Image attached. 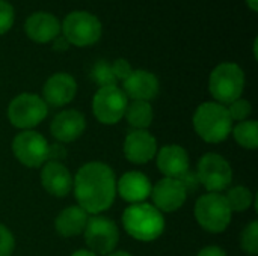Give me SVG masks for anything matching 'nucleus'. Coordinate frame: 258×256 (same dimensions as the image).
<instances>
[{
    "label": "nucleus",
    "instance_id": "12",
    "mask_svg": "<svg viewBox=\"0 0 258 256\" xmlns=\"http://www.w3.org/2000/svg\"><path fill=\"white\" fill-rule=\"evenodd\" d=\"M150 196L160 213H174L183 207L187 193L177 178H163L151 189Z\"/></svg>",
    "mask_w": 258,
    "mask_h": 256
},
{
    "label": "nucleus",
    "instance_id": "33",
    "mask_svg": "<svg viewBox=\"0 0 258 256\" xmlns=\"http://www.w3.org/2000/svg\"><path fill=\"white\" fill-rule=\"evenodd\" d=\"M198 256H227L225 250H222L221 247L218 246H209V247H204Z\"/></svg>",
    "mask_w": 258,
    "mask_h": 256
},
{
    "label": "nucleus",
    "instance_id": "15",
    "mask_svg": "<svg viewBox=\"0 0 258 256\" xmlns=\"http://www.w3.org/2000/svg\"><path fill=\"white\" fill-rule=\"evenodd\" d=\"M159 88L157 77L145 69H133V72L122 81V92L133 101L150 103L157 97Z\"/></svg>",
    "mask_w": 258,
    "mask_h": 256
},
{
    "label": "nucleus",
    "instance_id": "26",
    "mask_svg": "<svg viewBox=\"0 0 258 256\" xmlns=\"http://www.w3.org/2000/svg\"><path fill=\"white\" fill-rule=\"evenodd\" d=\"M240 246L243 252L255 256L258 253V222H251L242 232Z\"/></svg>",
    "mask_w": 258,
    "mask_h": 256
},
{
    "label": "nucleus",
    "instance_id": "24",
    "mask_svg": "<svg viewBox=\"0 0 258 256\" xmlns=\"http://www.w3.org/2000/svg\"><path fill=\"white\" fill-rule=\"evenodd\" d=\"M225 199H227L230 210L236 211V213L246 211L254 202V196H252L251 190L243 186H236V187L230 189Z\"/></svg>",
    "mask_w": 258,
    "mask_h": 256
},
{
    "label": "nucleus",
    "instance_id": "21",
    "mask_svg": "<svg viewBox=\"0 0 258 256\" xmlns=\"http://www.w3.org/2000/svg\"><path fill=\"white\" fill-rule=\"evenodd\" d=\"M88 219H89V216L83 208L73 205V207L62 210L57 214L54 226H56V231L59 235L70 238V237H76V235L83 234L86 223H88Z\"/></svg>",
    "mask_w": 258,
    "mask_h": 256
},
{
    "label": "nucleus",
    "instance_id": "11",
    "mask_svg": "<svg viewBox=\"0 0 258 256\" xmlns=\"http://www.w3.org/2000/svg\"><path fill=\"white\" fill-rule=\"evenodd\" d=\"M83 234L85 241L89 247L88 250L94 252L95 255L112 253L119 240V231L116 225L110 219L103 216L89 217Z\"/></svg>",
    "mask_w": 258,
    "mask_h": 256
},
{
    "label": "nucleus",
    "instance_id": "35",
    "mask_svg": "<svg viewBox=\"0 0 258 256\" xmlns=\"http://www.w3.org/2000/svg\"><path fill=\"white\" fill-rule=\"evenodd\" d=\"M71 256H98V255H95L94 252H91V250H88V249H80V250H76V252H74Z\"/></svg>",
    "mask_w": 258,
    "mask_h": 256
},
{
    "label": "nucleus",
    "instance_id": "14",
    "mask_svg": "<svg viewBox=\"0 0 258 256\" xmlns=\"http://www.w3.org/2000/svg\"><path fill=\"white\" fill-rule=\"evenodd\" d=\"M77 94V83L71 74L56 72L47 78L42 88V100L53 107H62L74 100Z\"/></svg>",
    "mask_w": 258,
    "mask_h": 256
},
{
    "label": "nucleus",
    "instance_id": "22",
    "mask_svg": "<svg viewBox=\"0 0 258 256\" xmlns=\"http://www.w3.org/2000/svg\"><path fill=\"white\" fill-rule=\"evenodd\" d=\"M127 122L135 128V130H147L154 118L153 107L147 101H133L132 104L127 106L125 115Z\"/></svg>",
    "mask_w": 258,
    "mask_h": 256
},
{
    "label": "nucleus",
    "instance_id": "17",
    "mask_svg": "<svg viewBox=\"0 0 258 256\" xmlns=\"http://www.w3.org/2000/svg\"><path fill=\"white\" fill-rule=\"evenodd\" d=\"M24 32L33 42L47 44L54 41L60 33L59 20L48 12H35L27 17L24 23Z\"/></svg>",
    "mask_w": 258,
    "mask_h": 256
},
{
    "label": "nucleus",
    "instance_id": "5",
    "mask_svg": "<svg viewBox=\"0 0 258 256\" xmlns=\"http://www.w3.org/2000/svg\"><path fill=\"white\" fill-rule=\"evenodd\" d=\"M194 214L203 229L212 234H219L228 228L233 211L230 210L224 195L207 193L197 201Z\"/></svg>",
    "mask_w": 258,
    "mask_h": 256
},
{
    "label": "nucleus",
    "instance_id": "6",
    "mask_svg": "<svg viewBox=\"0 0 258 256\" xmlns=\"http://www.w3.org/2000/svg\"><path fill=\"white\" fill-rule=\"evenodd\" d=\"M63 38L76 47H89L101 38V21L91 12L74 11L68 14L60 26Z\"/></svg>",
    "mask_w": 258,
    "mask_h": 256
},
{
    "label": "nucleus",
    "instance_id": "37",
    "mask_svg": "<svg viewBox=\"0 0 258 256\" xmlns=\"http://www.w3.org/2000/svg\"><path fill=\"white\" fill-rule=\"evenodd\" d=\"M106 256H132L128 252H112V253H109V255H106Z\"/></svg>",
    "mask_w": 258,
    "mask_h": 256
},
{
    "label": "nucleus",
    "instance_id": "9",
    "mask_svg": "<svg viewBox=\"0 0 258 256\" xmlns=\"http://www.w3.org/2000/svg\"><path fill=\"white\" fill-rule=\"evenodd\" d=\"M128 106V98L118 86L100 88L92 100V112L95 118L104 125L118 124Z\"/></svg>",
    "mask_w": 258,
    "mask_h": 256
},
{
    "label": "nucleus",
    "instance_id": "19",
    "mask_svg": "<svg viewBox=\"0 0 258 256\" xmlns=\"http://www.w3.org/2000/svg\"><path fill=\"white\" fill-rule=\"evenodd\" d=\"M157 167L165 178H180L189 170V155L180 145H166L156 154Z\"/></svg>",
    "mask_w": 258,
    "mask_h": 256
},
{
    "label": "nucleus",
    "instance_id": "27",
    "mask_svg": "<svg viewBox=\"0 0 258 256\" xmlns=\"http://www.w3.org/2000/svg\"><path fill=\"white\" fill-rule=\"evenodd\" d=\"M233 122L237 121V122H242V121H246L252 112V106L248 100H243V98H239L236 101H233L231 104H228L227 107Z\"/></svg>",
    "mask_w": 258,
    "mask_h": 256
},
{
    "label": "nucleus",
    "instance_id": "20",
    "mask_svg": "<svg viewBox=\"0 0 258 256\" xmlns=\"http://www.w3.org/2000/svg\"><path fill=\"white\" fill-rule=\"evenodd\" d=\"M151 183L142 172L133 170L124 174L116 183V192L130 204H141L151 195Z\"/></svg>",
    "mask_w": 258,
    "mask_h": 256
},
{
    "label": "nucleus",
    "instance_id": "25",
    "mask_svg": "<svg viewBox=\"0 0 258 256\" xmlns=\"http://www.w3.org/2000/svg\"><path fill=\"white\" fill-rule=\"evenodd\" d=\"M91 77L92 80L100 86V88H107V86H116V78L113 75L112 66L110 63H107L106 60H98L91 71Z\"/></svg>",
    "mask_w": 258,
    "mask_h": 256
},
{
    "label": "nucleus",
    "instance_id": "28",
    "mask_svg": "<svg viewBox=\"0 0 258 256\" xmlns=\"http://www.w3.org/2000/svg\"><path fill=\"white\" fill-rule=\"evenodd\" d=\"M15 11L8 0H0V35H5L14 24Z\"/></svg>",
    "mask_w": 258,
    "mask_h": 256
},
{
    "label": "nucleus",
    "instance_id": "2",
    "mask_svg": "<svg viewBox=\"0 0 258 256\" xmlns=\"http://www.w3.org/2000/svg\"><path fill=\"white\" fill-rule=\"evenodd\" d=\"M122 225L130 237L148 243L157 240L165 231L163 214L150 204H132L122 213Z\"/></svg>",
    "mask_w": 258,
    "mask_h": 256
},
{
    "label": "nucleus",
    "instance_id": "36",
    "mask_svg": "<svg viewBox=\"0 0 258 256\" xmlns=\"http://www.w3.org/2000/svg\"><path fill=\"white\" fill-rule=\"evenodd\" d=\"M246 2V5L254 11V12H257L258 11V0H245Z\"/></svg>",
    "mask_w": 258,
    "mask_h": 256
},
{
    "label": "nucleus",
    "instance_id": "34",
    "mask_svg": "<svg viewBox=\"0 0 258 256\" xmlns=\"http://www.w3.org/2000/svg\"><path fill=\"white\" fill-rule=\"evenodd\" d=\"M68 41L65 38H56L54 39V44H53V48L54 50H67L68 48Z\"/></svg>",
    "mask_w": 258,
    "mask_h": 256
},
{
    "label": "nucleus",
    "instance_id": "23",
    "mask_svg": "<svg viewBox=\"0 0 258 256\" xmlns=\"http://www.w3.org/2000/svg\"><path fill=\"white\" fill-rule=\"evenodd\" d=\"M236 142L246 149H257L258 148V124L257 121L246 119L239 122L231 130Z\"/></svg>",
    "mask_w": 258,
    "mask_h": 256
},
{
    "label": "nucleus",
    "instance_id": "7",
    "mask_svg": "<svg viewBox=\"0 0 258 256\" xmlns=\"http://www.w3.org/2000/svg\"><path fill=\"white\" fill-rule=\"evenodd\" d=\"M47 113L48 106L45 101L39 95L29 92L17 95L8 107L9 122L23 131L41 124L47 118Z\"/></svg>",
    "mask_w": 258,
    "mask_h": 256
},
{
    "label": "nucleus",
    "instance_id": "31",
    "mask_svg": "<svg viewBox=\"0 0 258 256\" xmlns=\"http://www.w3.org/2000/svg\"><path fill=\"white\" fill-rule=\"evenodd\" d=\"M178 181L181 183V186L184 187V190H186V193L189 195V193H194V192H197L198 190V187L201 186L200 184V180H198V175H197V172H194V170H187V172H184L180 178H178Z\"/></svg>",
    "mask_w": 258,
    "mask_h": 256
},
{
    "label": "nucleus",
    "instance_id": "29",
    "mask_svg": "<svg viewBox=\"0 0 258 256\" xmlns=\"http://www.w3.org/2000/svg\"><path fill=\"white\" fill-rule=\"evenodd\" d=\"M15 249V238L12 232L5 226L0 225V256H11Z\"/></svg>",
    "mask_w": 258,
    "mask_h": 256
},
{
    "label": "nucleus",
    "instance_id": "32",
    "mask_svg": "<svg viewBox=\"0 0 258 256\" xmlns=\"http://www.w3.org/2000/svg\"><path fill=\"white\" fill-rule=\"evenodd\" d=\"M67 151L62 145L54 143L48 146V161H60L62 158H65Z\"/></svg>",
    "mask_w": 258,
    "mask_h": 256
},
{
    "label": "nucleus",
    "instance_id": "8",
    "mask_svg": "<svg viewBox=\"0 0 258 256\" xmlns=\"http://www.w3.org/2000/svg\"><path fill=\"white\" fill-rule=\"evenodd\" d=\"M197 175L200 184L207 189L209 193H219L233 181V169L230 163L216 152H207L201 157Z\"/></svg>",
    "mask_w": 258,
    "mask_h": 256
},
{
    "label": "nucleus",
    "instance_id": "10",
    "mask_svg": "<svg viewBox=\"0 0 258 256\" xmlns=\"http://www.w3.org/2000/svg\"><path fill=\"white\" fill-rule=\"evenodd\" d=\"M48 143L45 137L36 131L24 130L12 140V152L15 158L27 167H41L48 161Z\"/></svg>",
    "mask_w": 258,
    "mask_h": 256
},
{
    "label": "nucleus",
    "instance_id": "4",
    "mask_svg": "<svg viewBox=\"0 0 258 256\" xmlns=\"http://www.w3.org/2000/svg\"><path fill=\"white\" fill-rule=\"evenodd\" d=\"M245 89L243 69L233 62L219 63L210 74L209 91L216 103L225 106L239 100Z\"/></svg>",
    "mask_w": 258,
    "mask_h": 256
},
{
    "label": "nucleus",
    "instance_id": "1",
    "mask_svg": "<svg viewBox=\"0 0 258 256\" xmlns=\"http://www.w3.org/2000/svg\"><path fill=\"white\" fill-rule=\"evenodd\" d=\"M73 187L79 207L94 216L109 210L116 196L115 174L100 161L83 164L73 181Z\"/></svg>",
    "mask_w": 258,
    "mask_h": 256
},
{
    "label": "nucleus",
    "instance_id": "30",
    "mask_svg": "<svg viewBox=\"0 0 258 256\" xmlns=\"http://www.w3.org/2000/svg\"><path fill=\"white\" fill-rule=\"evenodd\" d=\"M110 66H112V71H113L115 78L116 80H121V81H124L133 72V68L130 65V62L125 60V59H122V57L116 59Z\"/></svg>",
    "mask_w": 258,
    "mask_h": 256
},
{
    "label": "nucleus",
    "instance_id": "18",
    "mask_svg": "<svg viewBox=\"0 0 258 256\" xmlns=\"http://www.w3.org/2000/svg\"><path fill=\"white\" fill-rule=\"evenodd\" d=\"M41 184L51 196L63 198L73 189V178L60 161H47L41 170Z\"/></svg>",
    "mask_w": 258,
    "mask_h": 256
},
{
    "label": "nucleus",
    "instance_id": "13",
    "mask_svg": "<svg viewBox=\"0 0 258 256\" xmlns=\"http://www.w3.org/2000/svg\"><path fill=\"white\" fill-rule=\"evenodd\" d=\"M157 154V140L147 130H133L124 140V155L130 163L145 164Z\"/></svg>",
    "mask_w": 258,
    "mask_h": 256
},
{
    "label": "nucleus",
    "instance_id": "16",
    "mask_svg": "<svg viewBox=\"0 0 258 256\" xmlns=\"http://www.w3.org/2000/svg\"><path fill=\"white\" fill-rule=\"evenodd\" d=\"M85 116L74 109L57 113L50 124L51 136L60 143H70L77 140L85 133Z\"/></svg>",
    "mask_w": 258,
    "mask_h": 256
},
{
    "label": "nucleus",
    "instance_id": "3",
    "mask_svg": "<svg viewBox=\"0 0 258 256\" xmlns=\"http://www.w3.org/2000/svg\"><path fill=\"white\" fill-rule=\"evenodd\" d=\"M194 128L204 142L221 143L231 134L233 119L225 106L209 101L195 110Z\"/></svg>",
    "mask_w": 258,
    "mask_h": 256
}]
</instances>
